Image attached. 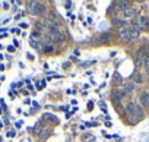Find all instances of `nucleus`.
<instances>
[{
	"mask_svg": "<svg viewBox=\"0 0 149 142\" xmlns=\"http://www.w3.org/2000/svg\"><path fill=\"white\" fill-rule=\"evenodd\" d=\"M135 13H136V9H133V8H129V9H126V10L123 12V16H124V19L127 21L129 18H133V16H135Z\"/></svg>",
	"mask_w": 149,
	"mask_h": 142,
	"instance_id": "nucleus-9",
	"label": "nucleus"
},
{
	"mask_svg": "<svg viewBox=\"0 0 149 142\" xmlns=\"http://www.w3.org/2000/svg\"><path fill=\"white\" fill-rule=\"evenodd\" d=\"M22 125H24V123H22V120H20V122H16V128H20Z\"/></svg>",
	"mask_w": 149,
	"mask_h": 142,
	"instance_id": "nucleus-21",
	"label": "nucleus"
},
{
	"mask_svg": "<svg viewBox=\"0 0 149 142\" xmlns=\"http://www.w3.org/2000/svg\"><path fill=\"white\" fill-rule=\"evenodd\" d=\"M32 130H34V133H38V135H39V132L42 130V125H41V122L35 123V128H34Z\"/></svg>",
	"mask_w": 149,
	"mask_h": 142,
	"instance_id": "nucleus-16",
	"label": "nucleus"
},
{
	"mask_svg": "<svg viewBox=\"0 0 149 142\" xmlns=\"http://www.w3.org/2000/svg\"><path fill=\"white\" fill-rule=\"evenodd\" d=\"M140 106L145 108H149V92H142L140 95Z\"/></svg>",
	"mask_w": 149,
	"mask_h": 142,
	"instance_id": "nucleus-4",
	"label": "nucleus"
},
{
	"mask_svg": "<svg viewBox=\"0 0 149 142\" xmlns=\"http://www.w3.org/2000/svg\"><path fill=\"white\" fill-rule=\"evenodd\" d=\"M3 9H9V5H7V3H3Z\"/></svg>",
	"mask_w": 149,
	"mask_h": 142,
	"instance_id": "nucleus-22",
	"label": "nucleus"
},
{
	"mask_svg": "<svg viewBox=\"0 0 149 142\" xmlns=\"http://www.w3.org/2000/svg\"><path fill=\"white\" fill-rule=\"evenodd\" d=\"M110 40H111V38H110V35H108L107 32H104V34L99 37V41H101L102 44H108V43H110Z\"/></svg>",
	"mask_w": 149,
	"mask_h": 142,
	"instance_id": "nucleus-14",
	"label": "nucleus"
},
{
	"mask_svg": "<svg viewBox=\"0 0 149 142\" xmlns=\"http://www.w3.org/2000/svg\"><path fill=\"white\" fill-rule=\"evenodd\" d=\"M31 47H34V49H38V50H41V45H39V41L38 40H34V38H31Z\"/></svg>",
	"mask_w": 149,
	"mask_h": 142,
	"instance_id": "nucleus-15",
	"label": "nucleus"
},
{
	"mask_svg": "<svg viewBox=\"0 0 149 142\" xmlns=\"http://www.w3.org/2000/svg\"><path fill=\"white\" fill-rule=\"evenodd\" d=\"M146 76H148V81H149V72H146Z\"/></svg>",
	"mask_w": 149,
	"mask_h": 142,
	"instance_id": "nucleus-23",
	"label": "nucleus"
},
{
	"mask_svg": "<svg viewBox=\"0 0 149 142\" xmlns=\"http://www.w3.org/2000/svg\"><path fill=\"white\" fill-rule=\"evenodd\" d=\"M123 98H124V94H123L121 91H114V94H113V101H114L116 104L121 103Z\"/></svg>",
	"mask_w": 149,
	"mask_h": 142,
	"instance_id": "nucleus-6",
	"label": "nucleus"
},
{
	"mask_svg": "<svg viewBox=\"0 0 149 142\" xmlns=\"http://www.w3.org/2000/svg\"><path fill=\"white\" fill-rule=\"evenodd\" d=\"M46 10H47L46 5H42V3H38V6H37V13H35V15H38V16H44Z\"/></svg>",
	"mask_w": 149,
	"mask_h": 142,
	"instance_id": "nucleus-12",
	"label": "nucleus"
},
{
	"mask_svg": "<svg viewBox=\"0 0 149 142\" xmlns=\"http://www.w3.org/2000/svg\"><path fill=\"white\" fill-rule=\"evenodd\" d=\"M146 47H148V50H149V43H148V44H146Z\"/></svg>",
	"mask_w": 149,
	"mask_h": 142,
	"instance_id": "nucleus-24",
	"label": "nucleus"
},
{
	"mask_svg": "<svg viewBox=\"0 0 149 142\" xmlns=\"http://www.w3.org/2000/svg\"><path fill=\"white\" fill-rule=\"evenodd\" d=\"M114 25H116V27H118V28L121 29V28H127L129 22H127L124 18H114Z\"/></svg>",
	"mask_w": 149,
	"mask_h": 142,
	"instance_id": "nucleus-3",
	"label": "nucleus"
},
{
	"mask_svg": "<svg viewBox=\"0 0 149 142\" xmlns=\"http://www.w3.org/2000/svg\"><path fill=\"white\" fill-rule=\"evenodd\" d=\"M118 37L123 43H130L132 41V37H130V29L129 28H121L118 29Z\"/></svg>",
	"mask_w": 149,
	"mask_h": 142,
	"instance_id": "nucleus-1",
	"label": "nucleus"
},
{
	"mask_svg": "<svg viewBox=\"0 0 149 142\" xmlns=\"http://www.w3.org/2000/svg\"><path fill=\"white\" fill-rule=\"evenodd\" d=\"M42 119L50 120V122H53V123H59V119H57L54 114H51V113H44V114H42Z\"/></svg>",
	"mask_w": 149,
	"mask_h": 142,
	"instance_id": "nucleus-11",
	"label": "nucleus"
},
{
	"mask_svg": "<svg viewBox=\"0 0 149 142\" xmlns=\"http://www.w3.org/2000/svg\"><path fill=\"white\" fill-rule=\"evenodd\" d=\"M113 79H114V81H116V82H121V76H120V75H118V73H116V75H114V78H113Z\"/></svg>",
	"mask_w": 149,
	"mask_h": 142,
	"instance_id": "nucleus-19",
	"label": "nucleus"
},
{
	"mask_svg": "<svg viewBox=\"0 0 149 142\" xmlns=\"http://www.w3.org/2000/svg\"><path fill=\"white\" fill-rule=\"evenodd\" d=\"M27 6H28L29 13H32V15H35V13H37V6H38V2H27Z\"/></svg>",
	"mask_w": 149,
	"mask_h": 142,
	"instance_id": "nucleus-10",
	"label": "nucleus"
},
{
	"mask_svg": "<svg viewBox=\"0 0 149 142\" xmlns=\"http://www.w3.org/2000/svg\"><path fill=\"white\" fill-rule=\"evenodd\" d=\"M135 82H137V84H140V82H142V75H140V73L135 75Z\"/></svg>",
	"mask_w": 149,
	"mask_h": 142,
	"instance_id": "nucleus-18",
	"label": "nucleus"
},
{
	"mask_svg": "<svg viewBox=\"0 0 149 142\" xmlns=\"http://www.w3.org/2000/svg\"><path fill=\"white\" fill-rule=\"evenodd\" d=\"M130 37H132V41H133V40H137V38H139V32L130 29Z\"/></svg>",
	"mask_w": 149,
	"mask_h": 142,
	"instance_id": "nucleus-17",
	"label": "nucleus"
},
{
	"mask_svg": "<svg viewBox=\"0 0 149 142\" xmlns=\"http://www.w3.org/2000/svg\"><path fill=\"white\" fill-rule=\"evenodd\" d=\"M143 116H145V114H143V107L136 104V111H135V116H132V117H136V119L142 120V119H143Z\"/></svg>",
	"mask_w": 149,
	"mask_h": 142,
	"instance_id": "nucleus-8",
	"label": "nucleus"
},
{
	"mask_svg": "<svg viewBox=\"0 0 149 142\" xmlns=\"http://www.w3.org/2000/svg\"><path fill=\"white\" fill-rule=\"evenodd\" d=\"M7 136H9V138H13V136H15V130H10V132H7Z\"/></svg>",
	"mask_w": 149,
	"mask_h": 142,
	"instance_id": "nucleus-20",
	"label": "nucleus"
},
{
	"mask_svg": "<svg viewBox=\"0 0 149 142\" xmlns=\"http://www.w3.org/2000/svg\"><path fill=\"white\" fill-rule=\"evenodd\" d=\"M133 89H135V84L133 82H129V84H126L124 85V88H123V94H124V95H127V94H132L133 92Z\"/></svg>",
	"mask_w": 149,
	"mask_h": 142,
	"instance_id": "nucleus-7",
	"label": "nucleus"
},
{
	"mask_svg": "<svg viewBox=\"0 0 149 142\" xmlns=\"http://www.w3.org/2000/svg\"><path fill=\"white\" fill-rule=\"evenodd\" d=\"M116 9L124 12L126 9H129V2H126V0H118V2H116Z\"/></svg>",
	"mask_w": 149,
	"mask_h": 142,
	"instance_id": "nucleus-5",
	"label": "nucleus"
},
{
	"mask_svg": "<svg viewBox=\"0 0 149 142\" xmlns=\"http://www.w3.org/2000/svg\"><path fill=\"white\" fill-rule=\"evenodd\" d=\"M48 135H51V130L48 129V128H46V129H42L41 132H39V139H46V138H48Z\"/></svg>",
	"mask_w": 149,
	"mask_h": 142,
	"instance_id": "nucleus-13",
	"label": "nucleus"
},
{
	"mask_svg": "<svg viewBox=\"0 0 149 142\" xmlns=\"http://www.w3.org/2000/svg\"><path fill=\"white\" fill-rule=\"evenodd\" d=\"M0 142H2V138H0Z\"/></svg>",
	"mask_w": 149,
	"mask_h": 142,
	"instance_id": "nucleus-25",
	"label": "nucleus"
},
{
	"mask_svg": "<svg viewBox=\"0 0 149 142\" xmlns=\"http://www.w3.org/2000/svg\"><path fill=\"white\" fill-rule=\"evenodd\" d=\"M135 111H136V103L130 101L129 104L126 106V113H127V116H129V117H132V116H135Z\"/></svg>",
	"mask_w": 149,
	"mask_h": 142,
	"instance_id": "nucleus-2",
	"label": "nucleus"
}]
</instances>
